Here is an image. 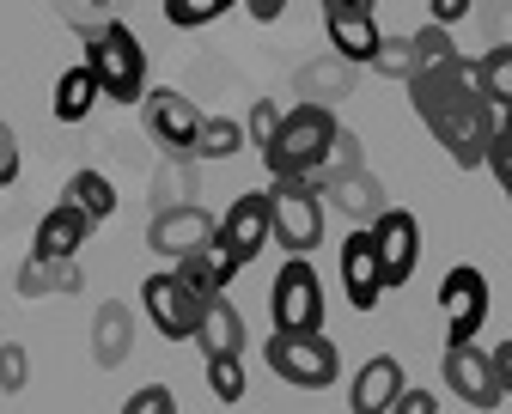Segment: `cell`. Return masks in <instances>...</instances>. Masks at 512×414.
<instances>
[{
    "label": "cell",
    "mask_w": 512,
    "mask_h": 414,
    "mask_svg": "<svg viewBox=\"0 0 512 414\" xmlns=\"http://www.w3.org/2000/svg\"><path fill=\"white\" fill-rule=\"evenodd\" d=\"M409 104L421 116V128L452 153L464 171L488 165V147H494V128H500V104L482 92L476 80V61H452V67H421L409 80Z\"/></svg>",
    "instance_id": "cell-1"
},
{
    "label": "cell",
    "mask_w": 512,
    "mask_h": 414,
    "mask_svg": "<svg viewBox=\"0 0 512 414\" xmlns=\"http://www.w3.org/2000/svg\"><path fill=\"white\" fill-rule=\"evenodd\" d=\"M336 134H342V122H336L324 104H299V110H287V122L263 141L269 177H305V183H317V177H324V165H330Z\"/></svg>",
    "instance_id": "cell-2"
},
{
    "label": "cell",
    "mask_w": 512,
    "mask_h": 414,
    "mask_svg": "<svg viewBox=\"0 0 512 414\" xmlns=\"http://www.w3.org/2000/svg\"><path fill=\"white\" fill-rule=\"evenodd\" d=\"M263 360L293 390H330L342 378V348H336L324 329H269Z\"/></svg>",
    "instance_id": "cell-3"
},
{
    "label": "cell",
    "mask_w": 512,
    "mask_h": 414,
    "mask_svg": "<svg viewBox=\"0 0 512 414\" xmlns=\"http://www.w3.org/2000/svg\"><path fill=\"white\" fill-rule=\"evenodd\" d=\"M86 61L98 67L104 98H116V104H141L153 92L147 86V49L122 19H104L98 31H86Z\"/></svg>",
    "instance_id": "cell-4"
},
{
    "label": "cell",
    "mask_w": 512,
    "mask_h": 414,
    "mask_svg": "<svg viewBox=\"0 0 512 414\" xmlns=\"http://www.w3.org/2000/svg\"><path fill=\"white\" fill-rule=\"evenodd\" d=\"M269 207H275V244L287 256H311L324 244V189L305 177H275L269 183Z\"/></svg>",
    "instance_id": "cell-5"
},
{
    "label": "cell",
    "mask_w": 512,
    "mask_h": 414,
    "mask_svg": "<svg viewBox=\"0 0 512 414\" xmlns=\"http://www.w3.org/2000/svg\"><path fill=\"white\" fill-rule=\"evenodd\" d=\"M214 244H220V256L232 262V274L263 256V250L275 244V207H269V189L238 195L226 214H220V226H214Z\"/></svg>",
    "instance_id": "cell-6"
},
{
    "label": "cell",
    "mask_w": 512,
    "mask_h": 414,
    "mask_svg": "<svg viewBox=\"0 0 512 414\" xmlns=\"http://www.w3.org/2000/svg\"><path fill=\"white\" fill-rule=\"evenodd\" d=\"M445 390H452L464 408H476V414H494L506 402L494 348H482V335L476 341H445Z\"/></svg>",
    "instance_id": "cell-7"
},
{
    "label": "cell",
    "mask_w": 512,
    "mask_h": 414,
    "mask_svg": "<svg viewBox=\"0 0 512 414\" xmlns=\"http://www.w3.org/2000/svg\"><path fill=\"white\" fill-rule=\"evenodd\" d=\"M202 293L183 281L177 268H165V274H147L141 281V311H147V323L165 335V341H196V323H202Z\"/></svg>",
    "instance_id": "cell-8"
},
{
    "label": "cell",
    "mask_w": 512,
    "mask_h": 414,
    "mask_svg": "<svg viewBox=\"0 0 512 414\" xmlns=\"http://www.w3.org/2000/svg\"><path fill=\"white\" fill-rule=\"evenodd\" d=\"M324 281H317V268L305 256H287L275 287H269V317L275 329H324Z\"/></svg>",
    "instance_id": "cell-9"
},
{
    "label": "cell",
    "mask_w": 512,
    "mask_h": 414,
    "mask_svg": "<svg viewBox=\"0 0 512 414\" xmlns=\"http://www.w3.org/2000/svg\"><path fill=\"white\" fill-rule=\"evenodd\" d=\"M488 274L476 262H458L452 274L439 281V323H445V341H476L482 323H488Z\"/></svg>",
    "instance_id": "cell-10"
},
{
    "label": "cell",
    "mask_w": 512,
    "mask_h": 414,
    "mask_svg": "<svg viewBox=\"0 0 512 414\" xmlns=\"http://www.w3.org/2000/svg\"><path fill=\"white\" fill-rule=\"evenodd\" d=\"M336 281H342V299H348L354 311H378V299L391 293L372 226H354V232L342 238V250H336Z\"/></svg>",
    "instance_id": "cell-11"
},
{
    "label": "cell",
    "mask_w": 512,
    "mask_h": 414,
    "mask_svg": "<svg viewBox=\"0 0 512 414\" xmlns=\"http://www.w3.org/2000/svg\"><path fill=\"white\" fill-rule=\"evenodd\" d=\"M202 116H208V110H196V104H189L183 92H171V86H153V92L141 98V122H147V134H153L165 153H196Z\"/></svg>",
    "instance_id": "cell-12"
},
{
    "label": "cell",
    "mask_w": 512,
    "mask_h": 414,
    "mask_svg": "<svg viewBox=\"0 0 512 414\" xmlns=\"http://www.w3.org/2000/svg\"><path fill=\"white\" fill-rule=\"evenodd\" d=\"M378 0H324V31H330V49L342 61H372L384 31H378Z\"/></svg>",
    "instance_id": "cell-13"
},
{
    "label": "cell",
    "mask_w": 512,
    "mask_h": 414,
    "mask_svg": "<svg viewBox=\"0 0 512 414\" xmlns=\"http://www.w3.org/2000/svg\"><path fill=\"white\" fill-rule=\"evenodd\" d=\"M372 238H378V256H384V281L391 287H409V274L421 262V220L409 207H384L372 220Z\"/></svg>",
    "instance_id": "cell-14"
},
{
    "label": "cell",
    "mask_w": 512,
    "mask_h": 414,
    "mask_svg": "<svg viewBox=\"0 0 512 414\" xmlns=\"http://www.w3.org/2000/svg\"><path fill=\"white\" fill-rule=\"evenodd\" d=\"M214 226H220V220H208L196 201H165V207H159V220L147 226V244H153L159 256L177 262V256H189V250L214 244Z\"/></svg>",
    "instance_id": "cell-15"
},
{
    "label": "cell",
    "mask_w": 512,
    "mask_h": 414,
    "mask_svg": "<svg viewBox=\"0 0 512 414\" xmlns=\"http://www.w3.org/2000/svg\"><path fill=\"white\" fill-rule=\"evenodd\" d=\"M92 214H80V207L61 195L49 214L37 220V238H31V256H43V262H74L80 250H86V238H92Z\"/></svg>",
    "instance_id": "cell-16"
},
{
    "label": "cell",
    "mask_w": 512,
    "mask_h": 414,
    "mask_svg": "<svg viewBox=\"0 0 512 414\" xmlns=\"http://www.w3.org/2000/svg\"><path fill=\"white\" fill-rule=\"evenodd\" d=\"M403 390H409L403 360H397V354H372V360L354 372V384H348V408H354V414H391Z\"/></svg>",
    "instance_id": "cell-17"
},
{
    "label": "cell",
    "mask_w": 512,
    "mask_h": 414,
    "mask_svg": "<svg viewBox=\"0 0 512 414\" xmlns=\"http://www.w3.org/2000/svg\"><path fill=\"white\" fill-rule=\"evenodd\" d=\"M317 189H324V201H336V214H348L354 226H372L384 207H391V201H384V189H378V177H366V165L336 171V177H324Z\"/></svg>",
    "instance_id": "cell-18"
},
{
    "label": "cell",
    "mask_w": 512,
    "mask_h": 414,
    "mask_svg": "<svg viewBox=\"0 0 512 414\" xmlns=\"http://www.w3.org/2000/svg\"><path fill=\"white\" fill-rule=\"evenodd\" d=\"M196 348L214 360V354H244V317L226 293H214L202 305V323H196Z\"/></svg>",
    "instance_id": "cell-19"
},
{
    "label": "cell",
    "mask_w": 512,
    "mask_h": 414,
    "mask_svg": "<svg viewBox=\"0 0 512 414\" xmlns=\"http://www.w3.org/2000/svg\"><path fill=\"white\" fill-rule=\"evenodd\" d=\"M128 348H135V311L116 305V299L98 305V317H92V360L98 366H122Z\"/></svg>",
    "instance_id": "cell-20"
},
{
    "label": "cell",
    "mask_w": 512,
    "mask_h": 414,
    "mask_svg": "<svg viewBox=\"0 0 512 414\" xmlns=\"http://www.w3.org/2000/svg\"><path fill=\"white\" fill-rule=\"evenodd\" d=\"M98 98H104V80H98V67H92V61H74L68 74L55 80V122H86Z\"/></svg>",
    "instance_id": "cell-21"
},
{
    "label": "cell",
    "mask_w": 512,
    "mask_h": 414,
    "mask_svg": "<svg viewBox=\"0 0 512 414\" xmlns=\"http://www.w3.org/2000/svg\"><path fill=\"white\" fill-rule=\"evenodd\" d=\"M171 268H177V274H183V281H189V287H196L202 299H214V293H226V281H232V262L220 256V244H202V250H189V256H177Z\"/></svg>",
    "instance_id": "cell-22"
},
{
    "label": "cell",
    "mask_w": 512,
    "mask_h": 414,
    "mask_svg": "<svg viewBox=\"0 0 512 414\" xmlns=\"http://www.w3.org/2000/svg\"><path fill=\"white\" fill-rule=\"evenodd\" d=\"M61 195H68V201L80 207V214H92L98 226H104V220L116 214V189H110V177H104V171H74V177H68V189H61Z\"/></svg>",
    "instance_id": "cell-23"
},
{
    "label": "cell",
    "mask_w": 512,
    "mask_h": 414,
    "mask_svg": "<svg viewBox=\"0 0 512 414\" xmlns=\"http://www.w3.org/2000/svg\"><path fill=\"white\" fill-rule=\"evenodd\" d=\"M244 122L238 116H202V134H196V153L189 159H232L238 147H244Z\"/></svg>",
    "instance_id": "cell-24"
},
{
    "label": "cell",
    "mask_w": 512,
    "mask_h": 414,
    "mask_svg": "<svg viewBox=\"0 0 512 414\" xmlns=\"http://www.w3.org/2000/svg\"><path fill=\"white\" fill-rule=\"evenodd\" d=\"M409 37H415V74H421V67H452V61H464L452 25H439V19H427V25L409 31Z\"/></svg>",
    "instance_id": "cell-25"
},
{
    "label": "cell",
    "mask_w": 512,
    "mask_h": 414,
    "mask_svg": "<svg viewBox=\"0 0 512 414\" xmlns=\"http://www.w3.org/2000/svg\"><path fill=\"white\" fill-rule=\"evenodd\" d=\"M49 287L74 293V287H80V268H74V262H43V256H31V262L19 268V293L37 299V293H49Z\"/></svg>",
    "instance_id": "cell-26"
},
{
    "label": "cell",
    "mask_w": 512,
    "mask_h": 414,
    "mask_svg": "<svg viewBox=\"0 0 512 414\" xmlns=\"http://www.w3.org/2000/svg\"><path fill=\"white\" fill-rule=\"evenodd\" d=\"M476 80L500 110H512V43H494L488 55H476Z\"/></svg>",
    "instance_id": "cell-27"
},
{
    "label": "cell",
    "mask_w": 512,
    "mask_h": 414,
    "mask_svg": "<svg viewBox=\"0 0 512 414\" xmlns=\"http://www.w3.org/2000/svg\"><path fill=\"white\" fill-rule=\"evenodd\" d=\"M366 67H372V74H384V80H403L409 86L415 80V37H384Z\"/></svg>",
    "instance_id": "cell-28"
},
{
    "label": "cell",
    "mask_w": 512,
    "mask_h": 414,
    "mask_svg": "<svg viewBox=\"0 0 512 414\" xmlns=\"http://www.w3.org/2000/svg\"><path fill=\"white\" fill-rule=\"evenodd\" d=\"M226 7H232V0H165V19H171L177 31H202V25H214Z\"/></svg>",
    "instance_id": "cell-29"
},
{
    "label": "cell",
    "mask_w": 512,
    "mask_h": 414,
    "mask_svg": "<svg viewBox=\"0 0 512 414\" xmlns=\"http://www.w3.org/2000/svg\"><path fill=\"white\" fill-rule=\"evenodd\" d=\"M208 390L220 402H244V360L238 354H214L208 360Z\"/></svg>",
    "instance_id": "cell-30"
},
{
    "label": "cell",
    "mask_w": 512,
    "mask_h": 414,
    "mask_svg": "<svg viewBox=\"0 0 512 414\" xmlns=\"http://www.w3.org/2000/svg\"><path fill=\"white\" fill-rule=\"evenodd\" d=\"M488 171H494V183H500V189H506V201H512V110H500L494 147H488Z\"/></svg>",
    "instance_id": "cell-31"
},
{
    "label": "cell",
    "mask_w": 512,
    "mask_h": 414,
    "mask_svg": "<svg viewBox=\"0 0 512 414\" xmlns=\"http://www.w3.org/2000/svg\"><path fill=\"white\" fill-rule=\"evenodd\" d=\"M122 414H177V396H171L165 384H141L135 396L122 402Z\"/></svg>",
    "instance_id": "cell-32"
},
{
    "label": "cell",
    "mask_w": 512,
    "mask_h": 414,
    "mask_svg": "<svg viewBox=\"0 0 512 414\" xmlns=\"http://www.w3.org/2000/svg\"><path fill=\"white\" fill-rule=\"evenodd\" d=\"M281 122H287V110H281L275 98H256V104H250V134H256V141H269Z\"/></svg>",
    "instance_id": "cell-33"
},
{
    "label": "cell",
    "mask_w": 512,
    "mask_h": 414,
    "mask_svg": "<svg viewBox=\"0 0 512 414\" xmlns=\"http://www.w3.org/2000/svg\"><path fill=\"white\" fill-rule=\"evenodd\" d=\"M360 165V141H354V134L342 128L336 134V147H330V165H324V177H336V171H354ZM324 177H317V183H324Z\"/></svg>",
    "instance_id": "cell-34"
},
{
    "label": "cell",
    "mask_w": 512,
    "mask_h": 414,
    "mask_svg": "<svg viewBox=\"0 0 512 414\" xmlns=\"http://www.w3.org/2000/svg\"><path fill=\"white\" fill-rule=\"evenodd\" d=\"M19 384H25V348L7 341V348H0V390H19Z\"/></svg>",
    "instance_id": "cell-35"
},
{
    "label": "cell",
    "mask_w": 512,
    "mask_h": 414,
    "mask_svg": "<svg viewBox=\"0 0 512 414\" xmlns=\"http://www.w3.org/2000/svg\"><path fill=\"white\" fill-rule=\"evenodd\" d=\"M19 183V141H13V128L0 122V189Z\"/></svg>",
    "instance_id": "cell-36"
},
{
    "label": "cell",
    "mask_w": 512,
    "mask_h": 414,
    "mask_svg": "<svg viewBox=\"0 0 512 414\" xmlns=\"http://www.w3.org/2000/svg\"><path fill=\"white\" fill-rule=\"evenodd\" d=\"M470 7H476V0H427V19H439V25H464Z\"/></svg>",
    "instance_id": "cell-37"
},
{
    "label": "cell",
    "mask_w": 512,
    "mask_h": 414,
    "mask_svg": "<svg viewBox=\"0 0 512 414\" xmlns=\"http://www.w3.org/2000/svg\"><path fill=\"white\" fill-rule=\"evenodd\" d=\"M433 408H439V402H433V390H403L391 414H433Z\"/></svg>",
    "instance_id": "cell-38"
},
{
    "label": "cell",
    "mask_w": 512,
    "mask_h": 414,
    "mask_svg": "<svg viewBox=\"0 0 512 414\" xmlns=\"http://www.w3.org/2000/svg\"><path fill=\"white\" fill-rule=\"evenodd\" d=\"M244 13H250L256 25H275V19L287 13V0H244Z\"/></svg>",
    "instance_id": "cell-39"
},
{
    "label": "cell",
    "mask_w": 512,
    "mask_h": 414,
    "mask_svg": "<svg viewBox=\"0 0 512 414\" xmlns=\"http://www.w3.org/2000/svg\"><path fill=\"white\" fill-rule=\"evenodd\" d=\"M494 366H500V384H506V396H512V341H500V348H494Z\"/></svg>",
    "instance_id": "cell-40"
}]
</instances>
